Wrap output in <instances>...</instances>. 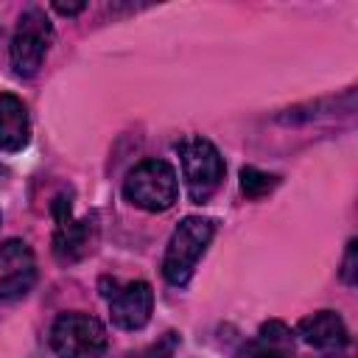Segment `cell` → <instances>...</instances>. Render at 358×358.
<instances>
[{
    "instance_id": "cell-1",
    "label": "cell",
    "mask_w": 358,
    "mask_h": 358,
    "mask_svg": "<svg viewBox=\"0 0 358 358\" xmlns=\"http://www.w3.org/2000/svg\"><path fill=\"white\" fill-rule=\"evenodd\" d=\"M213 235H215V224L210 218H201V215L182 218L168 241V249L162 257V277L176 288L187 285L196 271V263L207 252Z\"/></svg>"
},
{
    "instance_id": "cell-2",
    "label": "cell",
    "mask_w": 358,
    "mask_h": 358,
    "mask_svg": "<svg viewBox=\"0 0 358 358\" xmlns=\"http://www.w3.org/2000/svg\"><path fill=\"white\" fill-rule=\"evenodd\" d=\"M123 196L145 213H165L179 199L176 171L165 159H143L126 173Z\"/></svg>"
},
{
    "instance_id": "cell-3",
    "label": "cell",
    "mask_w": 358,
    "mask_h": 358,
    "mask_svg": "<svg viewBox=\"0 0 358 358\" xmlns=\"http://www.w3.org/2000/svg\"><path fill=\"white\" fill-rule=\"evenodd\" d=\"M176 154L182 162V179L187 187V196L201 204L207 201L224 182V157L218 148L204 137H185L176 143Z\"/></svg>"
},
{
    "instance_id": "cell-4",
    "label": "cell",
    "mask_w": 358,
    "mask_h": 358,
    "mask_svg": "<svg viewBox=\"0 0 358 358\" xmlns=\"http://www.w3.org/2000/svg\"><path fill=\"white\" fill-rule=\"evenodd\" d=\"M106 341L101 319L81 310L62 313L50 327V347L59 358H101L106 352Z\"/></svg>"
},
{
    "instance_id": "cell-5",
    "label": "cell",
    "mask_w": 358,
    "mask_h": 358,
    "mask_svg": "<svg viewBox=\"0 0 358 358\" xmlns=\"http://www.w3.org/2000/svg\"><path fill=\"white\" fill-rule=\"evenodd\" d=\"M50 45H53V22L48 20V14L42 8H28L17 22V31H14L11 48H8L14 73L20 78L36 76Z\"/></svg>"
},
{
    "instance_id": "cell-6",
    "label": "cell",
    "mask_w": 358,
    "mask_h": 358,
    "mask_svg": "<svg viewBox=\"0 0 358 358\" xmlns=\"http://www.w3.org/2000/svg\"><path fill=\"white\" fill-rule=\"evenodd\" d=\"M109 302V316L120 330H143L154 313V291L145 280L117 282L112 280L109 291H101Z\"/></svg>"
},
{
    "instance_id": "cell-7",
    "label": "cell",
    "mask_w": 358,
    "mask_h": 358,
    "mask_svg": "<svg viewBox=\"0 0 358 358\" xmlns=\"http://www.w3.org/2000/svg\"><path fill=\"white\" fill-rule=\"evenodd\" d=\"M36 282V257L20 238L0 243V302L25 296Z\"/></svg>"
},
{
    "instance_id": "cell-8",
    "label": "cell",
    "mask_w": 358,
    "mask_h": 358,
    "mask_svg": "<svg viewBox=\"0 0 358 358\" xmlns=\"http://www.w3.org/2000/svg\"><path fill=\"white\" fill-rule=\"evenodd\" d=\"M50 213H53V221H56V229H53V255H56V260L59 263L81 260L90 252V235H92L90 218H76L73 207L64 196L53 199Z\"/></svg>"
},
{
    "instance_id": "cell-9",
    "label": "cell",
    "mask_w": 358,
    "mask_h": 358,
    "mask_svg": "<svg viewBox=\"0 0 358 358\" xmlns=\"http://www.w3.org/2000/svg\"><path fill=\"white\" fill-rule=\"evenodd\" d=\"M296 336H299L305 344H310V347H316V350H327V352L341 350V347L350 341L347 324H344V319H341L336 310H316V313L299 319Z\"/></svg>"
},
{
    "instance_id": "cell-10",
    "label": "cell",
    "mask_w": 358,
    "mask_h": 358,
    "mask_svg": "<svg viewBox=\"0 0 358 358\" xmlns=\"http://www.w3.org/2000/svg\"><path fill=\"white\" fill-rule=\"evenodd\" d=\"M238 358H294V333L285 322L268 319L260 324L257 336L241 344Z\"/></svg>"
},
{
    "instance_id": "cell-11",
    "label": "cell",
    "mask_w": 358,
    "mask_h": 358,
    "mask_svg": "<svg viewBox=\"0 0 358 358\" xmlns=\"http://www.w3.org/2000/svg\"><path fill=\"white\" fill-rule=\"evenodd\" d=\"M31 140V123H28V109L25 103L11 95L0 92V151H22Z\"/></svg>"
},
{
    "instance_id": "cell-12",
    "label": "cell",
    "mask_w": 358,
    "mask_h": 358,
    "mask_svg": "<svg viewBox=\"0 0 358 358\" xmlns=\"http://www.w3.org/2000/svg\"><path fill=\"white\" fill-rule=\"evenodd\" d=\"M277 185H280V176L266 173V171H260V168H255V165H246V168L241 171V190H243L249 199H263V196H268Z\"/></svg>"
},
{
    "instance_id": "cell-13",
    "label": "cell",
    "mask_w": 358,
    "mask_h": 358,
    "mask_svg": "<svg viewBox=\"0 0 358 358\" xmlns=\"http://www.w3.org/2000/svg\"><path fill=\"white\" fill-rule=\"evenodd\" d=\"M176 347H179V336L176 333H165L159 341H154V344L131 352L129 358H173L176 355Z\"/></svg>"
},
{
    "instance_id": "cell-14",
    "label": "cell",
    "mask_w": 358,
    "mask_h": 358,
    "mask_svg": "<svg viewBox=\"0 0 358 358\" xmlns=\"http://www.w3.org/2000/svg\"><path fill=\"white\" fill-rule=\"evenodd\" d=\"M355 249H358V243H355V238L347 243V252H344V263H341V280L347 282V285H355Z\"/></svg>"
},
{
    "instance_id": "cell-15",
    "label": "cell",
    "mask_w": 358,
    "mask_h": 358,
    "mask_svg": "<svg viewBox=\"0 0 358 358\" xmlns=\"http://www.w3.org/2000/svg\"><path fill=\"white\" fill-rule=\"evenodd\" d=\"M53 8H56L59 14H67V17H73V14H78V11H84L87 6H84V3H76V6H62V3H53Z\"/></svg>"
}]
</instances>
